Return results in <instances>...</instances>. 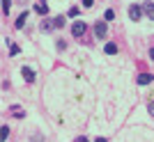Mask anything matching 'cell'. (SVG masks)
Segmentation results:
<instances>
[{
    "label": "cell",
    "instance_id": "ffe728a7",
    "mask_svg": "<svg viewBox=\"0 0 154 142\" xmlns=\"http://www.w3.org/2000/svg\"><path fill=\"white\" fill-rule=\"evenodd\" d=\"M94 142H108V140H106V138H97Z\"/></svg>",
    "mask_w": 154,
    "mask_h": 142
},
{
    "label": "cell",
    "instance_id": "4fadbf2b",
    "mask_svg": "<svg viewBox=\"0 0 154 142\" xmlns=\"http://www.w3.org/2000/svg\"><path fill=\"white\" fill-rule=\"evenodd\" d=\"M12 112H14V117H19V119H21L23 115H26V112H23V110H21L19 105H12Z\"/></svg>",
    "mask_w": 154,
    "mask_h": 142
},
{
    "label": "cell",
    "instance_id": "8992f818",
    "mask_svg": "<svg viewBox=\"0 0 154 142\" xmlns=\"http://www.w3.org/2000/svg\"><path fill=\"white\" fill-rule=\"evenodd\" d=\"M23 78H26V83H35V71L30 69V67H23Z\"/></svg>",
    "mask_w": 154,
    "mask_h": 142
},
{
    "label": "cell",
    "instance_id": "9c48e42d",
    "mask_svg": "<svg viewBox=\"0 0 154 142\" xmlns=\"http://www.w3.org/2000/svg\"><path fill=\"white\" fill-rule=\"evenodd\" d=\"M103 53H106V55H115V53H117V46L115 44H106V46H103Z\"/></svg>",
    "mask_w": 154,
    "mask_h": 142
},
{
    "label": "cell",
    "instance_id": "3957f363",
    "mask_svg": "<svg viewBox=\"0 0 154 142\" xmlns=\"http://www.w3.org/2000/svg\"><path fill=\"white\" fill-rule=\"evenodd\" d=\"M140 16H143V7H138V5H131V7H129V19L138 21Z\"/></svg>",
    "mask_w": 154,
    "mask_h": 142
},
{
    "label": "cell",
    "instance_id": "52a82bcc",
    "mask_svg": "<svg viewBox=\"0 0 154 142\" xmlns=\"http://www.w3.org/2000/svg\"><path fill=\"white\" fill-rule=\"evenodd\" d=\"M143 14H147L149 19L154 21V2H145V5H143Z\"/></svg>",
    "mask_w": 154,
    "mask_h": 142
},
{
    "label": "cell",
    "instance_id": "5bb4252c",
    "mask_svg": "<svg viewBox=\"0 0 154 142\" xmlns=\"http://www.w3.org/2000/svg\"><path fill=\"white\" fill-rule=\"evenodd\" d=\"M9 7H12V0H2V12L9 16Z\"/></svg>",
    "mask_w": 154,
    "mask_h": 142
},
{
    "label": "cell",
    "instance_id": "5b68a950",
    "mask_svg": "<svg viewBox=\"0 0 154 142\" xmlns=\"http://www.w3.org/2000/svg\"><path fill=\"white\" fill-rule=\"evenodd\" d=\"M154 80V73H138V85H149Z\"/></svg>",
    "mask_w": 154,
    "mask_h": 142
},
{
    "label": "cell",
    "instance_id": "8fae6325",
    "mask_svg": "<svg viewBox=\"0 0 154 142\" xmlns=\"http://www.w3.org/2000/svg\"><path fill=\"white\" fill-rule=\"evenodd\" d=\"M51 28H55V25H53V21H48V19H44V21H42V30H46V32H48Z\"/></svg>",
    "mask_w": 154,
    "mask_h": 142
},
{
    "label": "cell",
    "instance_id": "44dd1931",
    "mask_svg": "<svg viewBox=\"0 0 154 142\" xmlns=\"http://www.w3.org/2000/svg\"><path fill=\"white\" fill-rule=\"evenodd\" d=\"M149 58L154 60V46H152V48H149Z\"/></svg>",
    "mask_w": 154,
    "mask_h": 142
},
{
    "label": "cell",
    "instance_id": "e0dca14e",
    "mask_svg": "<svg viewBox=\"0 0 154 142\" xmlns=\"http://www.w3.org/2000/svg\"><path fill=\"white\" fill-rule=\"evenodd\" d=\"M69 16H78V7H71V9H69Z\"/></svg>",
    "mask_w": 154,
    "mask_h": 142
},
{
    "label": "cell",
    "instance_id": "9a60e30c",
    "mask_svg": "<svg viewBox=\"0 0 154 142\" xmlns=\"http://www.w3.org/2000/svg\"><path fill=\"white\" fill-rule=\"evenodd\" d=\"M0 138H2V142L9 138V126H2V131H0Z\"/></svg>",
    "mask_w": 154,
    "mask_h": 142
},
{
    "label": "cell",
    "instance_id": "6da1fadb",
    "mask_svg": "<svg viewBox=\"0 0 154 142\" xmlns=\"http://www.w3.org/2000/svg\"><path fill=\"white\" fill-rule=\"evenodd\" d=\"M85 30H88V23H85V21H76V23L71 25V34H74V37H83Z\"/></svg>",
    "mask_w": 154,
    "mask_h": 142
},
{
    "label": "cell",
    "instance_id": "d6986e66",
    "mask_svg": "<svg viewBox=\"0 0 154 142\" xmlns=\"http://www.w3.org/2000/svg\"><path fill=\"white\" fill-rule=\"evenodd\" d=\"M149 115L154 117V101H152V103H149Z\"/></svg>",
    "mask_w": 154,
    "mask_h": 142
},
{
    "label": "cell",
    "instance_id": "ac0fdd59",
    "mask_svg": "<svg viewBox=\"0 0 154 142\" xmlns=\"http://www.w3.org/2000/svg\"><path fill=\"white\" fill-rule=\"evenodd\" d=\"M83 5L85 7H92V5H94V0H83Z\"/></svg>",
    "mask_w": 154,
    "mask_h": 142
},
{
    "label": "cell",
    "instance_id": "7a4b0ae2",
    "mask_svg": "<svg viewBox=\"0 0 154 142\" xmlns=\"http://www.w3.org/2000/svg\"><path fill=\"white\" fill-rule=\"evenodd\" d=\"M94 34H97V39H103L108 34V25H106L103 21H97L94 23Z\"/></svg>",
    "mask_w": 154,
    "mask_h": 142
},
{
    "label": "cell",
    "instance_id": "30bf717a",
    "mask_svg": "<svg viewBox=\"0 0 154 142\" xmlns=\"http://www.w3.org/2000/svg\"><path fill=\"white\" fill-rule=\"evenodd\" d=\"M7 46H9V55H19V53H21L19 44H9V41H7Z\"/></svg>",
    "mask_w": 154,
    "mask_h": 142
},
{
    "label": "cell",
    "instance_id": "ba28073f",
    "mask_svg": "<svg viewBox=\"0 0 154 142\" xmlns=\"http://www.w3.org/2000/svg\"><path fill=\"white\" fill-rule=\"evenodd\" d=\"M26 19H28V12H23L19 19H16V30H21V28L26 25Z\"/></svg>",
    "mask_w": 154,
    "mask_h": 142
},
{
    "label": "cell",
    "instance_id": "2e32d148",
    "mask_svg": "<svg viewBox=\"0 0 154 142\" xmlns=\"http://www.w3.org/2000/svg\"><path fill=\"white\" fill-rule=\"evenodd\" d=\"M103 19H106V21H113V19H115V12H113V9H106Z\"/></svg>",
    "mask_w": 154,
    "mask_h": 142
},
{
    "label": "cell",
    "instance_id": "277c9868",
    "mask_svg": "<svg viewBox=\"0 0 154 142\" xmlns=\"http://www.w3.org/2000/svg\"><path fill=\"white\" fill-rule=\"evenodd\" d=\"M35 12L42 14V16H46V14H48V5H46V0H39L37 5H35Z\"/></svg>",
    "mask_w": 154,
    "mask_h": 142
},
{
    "label": "cell",
    "instance_id": "7c38bea8",
    "mask_svg": "<svg viewBox=\"0 0 154 142\" xmlns=\"http://www.w3.org/2000/svg\"><path fill=\"white\" fill-rule=\"evenodd\" d=\"M53 25L55 28H64V16H55V19H53Z\"/></svg>",
    "mask_w": 154,
    "mask_h": 142
}]
</instances>
